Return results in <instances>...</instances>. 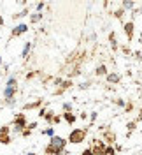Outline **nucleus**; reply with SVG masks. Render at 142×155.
Masks as SVG:
<instances>
[{
  "label": "nucleus",
  "mask_w": 142,
  "mask_h": 155,
  "mask_svg": "<svg viewBox=\"0 0 142 155\" xmlns=\"http://www.w3.org/2000/svg\"><path fill=\"white\" fill-rule=\"evenodd\" d=\"M137 11H139V12H142V4L139 5V7H137Z\"/></svg>",
  "instance_id": "nucleus-42"
},
{
  "label": "nucleus",
  "mask_w": 142,
  "mask_h": 155,
  "mask_svg": "<svg viewBox=\"0 0 142 155\" xmlns=\"http://www.w3.org/2000/svg\"><path fill=\"white\" fill-rule=\"evenodd\" d=\"M102 141H104L105 145H114V141H116V134H114L109 127H107V130H104V134H102Z\"/></svg>",
  "instance_id": "nucleus-9"
},
{
  "label": "nucleus",
  "mask_w": 142,
  "mask_h": 155,
  "mask_svg": "<svg viewBox=\"0 0 142 155\" xmlns=\"http://www.w3.org/2000/svg\"><path fill=\"white\" fill-rule=\"evenodd\" d=\"M27 32H28V25L27 23H18L14 28L11 30V37H19V35H23Z\"/></svg>",
  "instance_id": "nucleus-6"
},
{
  "label": "nucleus",
  "mask_w": 142,
  "mask_h": 155,
  "mask_svg": "<svg viewBox=\"0 0 142 155\" xmlns=\"http://www.w3.org/2000/svg\"><path fill=\"white\" fill-rule=\"evenodd\" d=\"M135 129H137V122H135V120H130V122L126 124V130H128V132H126V137H130Z\"/></svg>",
  "instance_id": "nucleus-16"
},
{
  "label": "nucleus",
  "mask_w": 142,
  "mask_h": 155,
  "mask_svg": "<svg viewBox=\"0 0 142 155\" xmlns=\"http://www.w3.org/2000/svg\"><path fill=\"white\" fill-rule=\"evenodd\" d=\"M96 118H98V113H96V111H91V113H90V122L93 124V122H96Z\"/></svg>",
  "instance_id": "nucleus-28"
},
{
  "label": "nucleus",
  "mask_w": 142,
  "mask_h": 155,
  "mask_svg": "<svg viewBox=\"0 0 142 155\" xmlns=\"http://www.w3.org/2000/svg\"><path fill=\"white\" fill-rule=\"evenodd\" d=\"M109 74V67H107V64H100L98 67L95 69V76L102 78V76H107Z\"/></svg>",
  "instance_id": "nucleus-10"
},
{
  "label": "nucleus",
  "mask_w": 142,
  "mask_h": 155,
  "mask_svg": "<svg viewBox=\"0 0 142 155\" xmlns=\"http://www.w3.org/2000/svg\"><path fill=\"white\" fill-rule=\"evenodd\" d=\"M62 109H63V113H72L74 106H72V102H63L62 104Z\"/></svg>",
  "instance_id": "nucleus-20"
},
{
  "label": "nucleus",
  "mask_w": 142,
  "mask_h": 155,
  "mask_svg": "<svg viewBox=\"0 0 142 155\" xmlns=\"http://www.w3.org/2000/svg\"><path fill=\"white\" fill-rule=\"evenodd\" d=\"M37 127H39V124H37V122H30L28 125H27V129H30V130H35Z\"/></svg>",
  "instance_id": "nucleus-30"
},
{
  "label": "nucleus",
  "mask_w": 142,
  "mask_h": 155,
  "mask_svg": "<svg viewBox=\"0 0 142 155\" xmlns=\"http://www.w3.org/2000/svg\"><path fill=\"white\" fill-rule=\"evenodd\" d=\"M133 109V104L132 102H130V104H126V106H125V111H126V113H130V111H132Z\"/></svg>",
  "instance_id": "nucleus-37"
},
{
  "label": "nucleus",
  "mask_w": 142,
  "mask_h": 155,
  "mask_svg": "<svg viewBox=\"0 0 142 155\" xmlns=\"http://www.w3.org/2000/svg\"><path fill=\"white\" fill-rule=\"evenodd\" d=\"M105 81L109 83V85H118V83H121V74L119 72H116V71H109V74L105 76Z\"/></svg>",
  "instance_id": "nucleus-8"
},
{
  "label": "nucleus",
  "mask_w": 142,
  "mask_h": 155,
  "mask_svg": "<svg viewBox=\"0 0 142 155\" xmlns=\"http://www.w3.org/2000/svg\"><path fill=\"white\" fill-rule=\"evenodd\" d=\"M81 155H93V152H91V148H86V150H84Z\"/></svg>",
  "instance_id": "nucleus-40"
},
{
  "label": "nucleus",
  "mask_w": 142,
  "mask_h": 155,
  "mask_svg": "<svg viewBox=\"0 0 142 155\" xmlns=\"http://www.w3.org/2000/svg\"><path fill=\"white\" fill-rule=\"evenodd\" d=\"M104 155H116V150H114L112 145H107L104 150Z\"/></svg>",
  "instance_id": "nucleus-23"
},
{
  "label": "nucleus",
  "mask_w": 142,
  "mask_h": 155,
  "mask_svg": "<svg viewBox=\"0 0 142 155\" xmlns=\"http://www.w3.org/2000/svg\"><path fill=\"white\" fill-rule=\"evenodd\" d=\"M16 94H18V78L16 76H9L5 81V87H4V101L7 106H14L16 104Z\"/></svg>",
  "instance_id": "nucleus-1"
},
{
  "label": "nucleus",
  "mask_w": 142,
  "mask_h": 155,
  "mask_svg": "<svg viewBox=\"0 0 142 155\" xmlns=\"http://www.w3.org/2000/svg\"><path fill=\"white\" fill-rule=\"evenodd\" d=\"M114 102H116V106H119V107H125V106H126V104H125V101H123V99H116Z\"/></svg>",
  "instance_id": "nucleus-31"
},
{
  "label": "nucleus",
  "mask_w": 142,
  "mask_h": 155,
  "mask_svg": "<svg viewBox=\"0 0 142 155\" xmlns=\"http://www.w3.org/2000/svg\"><path fill=\"white\" fill-rule=\"evenodd\" d=\"M11 134V127L9 125H2L0 127V136H9Z\"/></svg>",
  "instance_id": "nucleus-24"
},
{
  "label": "nucleus",
  "mask_w": 142,
  "mask_h": 155,
  "mask_svg": "<svg viewBox=\"0 0 142 155\" xmlns=\"http://www.w3.org/2000/svg\"><path fill=\"white\" fill-rule=\"evenodd\" d=\"M27 155H37V153H35V152H28Z\"/></svg>",
  "instance_id": "nucleus-43"
},
{
  "label": "nucleus",
  "mask_w": 142,
  "mask_h": 155,
  "mask_svg": "<svg viewBox=\"0 0 142 155\" xmlns=\"http://www.w3.org/2000/svg\"><path fill=\"white\" fill-rule=\"evenodd\" d=\"M125 14H126V11H125L123 7H119V9L114 11V18H116V19H123Z\"/></svg>",
  "instance_id": "nucleus-19"
},
{
  "label": "nucleus",
  "mask_w": 142,
  "mask_h": 155,
  "mask_svg": "<svg viewBox=\"0 0 142 155\" xmlns=\"http://www.w3.org/2000/svg\"><path fill=\"white\" fill-rule=\"evenodd\" d=\"M90 85H91L90 81H84V83H81V85H79V90H88V88H90Z\"/></svg>",
  "instance_id": "nucleus-29"
},
{
  "label": "nucleus",
  "mask_w": 142,
  "mask_h": 155,
  "mask_svg": "<svg viewBox=\"0 0 142 155\" xmlns=\"http://www.w3.org/2000/svg\"><path fill=\"white\" fill-rule=\"evenodd\" d=\"M62 118L65 120L68 125H74V124H76V120H77V116L74 115V113H62Z\"/></svg>",
  "instance_id": "nucleus-12"
},
{
  "label": "nucleus",
  "mask_w": 142,
  "mask_h": 155,
  "mask_svg": "<svg viewBox=\"0 0 142 155\" xmlns=\"http://www.w3.org/2000/svg\"><path fill=\"white\" fill-rule=\"evenodd\" d=\"M28 12H30V9H28V7H25L23 11H19V12H16V14H14L12 18H14V19H18V18H25V16H30Z\"/></svg>",
  "instance_id": "nucleus-18"
},
{
  "label": "nucleus",
  "mask_w": 142,
  "mask_h": 155,
  "mask_svg": "<svg viewBox=\"0 0 142 155\" xmlns=\"http://www.w3.org/2000/svg\"><path fill=\"white\" fill-rule=\"evenodd\" d=\"M11 141H12L11 136H0V143L2 145H11Z\"/></svg>",
  "instance_id": "nucleus-25"
},
{
  "label": "nucleus",
  "mask_w": 142,
  "mask_h": 155,
  "mask_svg": "<svg viewBox=\"0 0 142 155\" xmlns=\"http://www.w3.org/2000/svg\"><path fill=\"white\" fill-rule=\"evenodd\" d=\"M123 32H125V35H126V41L132 42L133 37H135V23L133 21H126L123 25Z\"/></svg>",
  "instance_id": "nucleus-5"
},
{
  "label": "nucleus",
  "mask_w": 142,
  "mask_h": 155,
  "mask_svg": "<svg viewBox=\"0 0 142 155\" xmlns=\"http://www.w3.org/2000/svg\"><path fill=\"white\" fill-rule=\"evenodd\" d=\"M109 42H111L112 51H118V49H119V44H118V41H116V32H111V34H109Z\"/></svg>",
  "instance_id": "nucleus-14"
},
{
  "label": "nucleus",
  "mask_w": 142,
  "mask_h": 155,
  "mask_svg": "<svg viewBox=\"0 0 142 155\" xmlns=\"http://www.w3.org/2000/svg\"><path fill=\"white\" fill-rule=\"evenodd\" d=\"M105 143L102 139H93V146H91V152L93 155H104V150H105Z\"/></svg>",
  "instance_id": "nucleus-7"
},
{
  "label": "nucleus",
  "mask_w": 142,
  "mask_h": 155,
  "mask_svg": "<svg viewBox=\"0 0 142 155\" xmlns=\"http://www.w3.org/2000/svg\"><path fill=\"white\" fill-rule=\"evenodd\" d=\"M135 122L139 124V122H142V109L139 111V115H137V118H135Z\"/></svg>",
  "instance_id": "nucleus-39"
},
{
  "label": "nucleus",
  "mask_w": 142,
  "mask_h": 155,
  "mask_svg": "<svg viewBox=\"0 0 142 155\" xmlns=\"http://www.w3.org/2000/svg\"><path fill=\"white\" fill-rule=\"evenodd\" d=\"M62 120H63V118H62V115H55V118H53V124H51V125H58Z\"/></svg>",
  "instance_id": "nucleus-27"
},
{
  "label": "nucleus",
  "mask_w": 142,
  "mask_h": 155,
  "mask_svg": "<svg viewBox=\"0 0 142 155\" xmlns=\"http://www.w3.org/2000/svg\"><path fill=\"white\" fill-rule=\"evenodd\" d=\"M47 145L51 146V148H55L56 152H62V153H65L67 150V145H68V141H67L65 137H62V136H53V137H49V143Z\"/></svg>",
  "instance_id": "nucleus-4"
},
{
  "label": "nucleus",
  "mask_w": 142,
  "mask_h": 155,
  "mask_svg": "<svg viewBox=\"0 0 142 155\" xmlns=\"http://www.w3.org/2000/svg\"><path fill=\"white\" fill-rule=\"evenodd\" d=\"M46 113H47V109H46L44 106H42L40 109H39V116H40V118H44V115H46Z\"/></svg>",
  "instance_id": "nucleus-32"
},
{
  "label": "nucleus",
  "mask_w": 142,
  "mask_h": 155,
  "mask_svg": "<svg viewBox=\"0 0 142 155\" xmlns=\"http://www.w3.org/2000/svg\"><path fill=\"white\" fill-rule=\"evenodd\" d=\"M30 134H32V130H30V129H25V130L21 132V136H23V137H28Z\"/></svg>",
  "instance_id": "nucleus-36"
},
{
  "label": "nucleus",
  "mask_w": 142,
  "mask_h": 155,
  "mask_svg": "<svg viewBox=\"0 0 142 155\" xmlns=\"http://www.w3.org/2000/svg\"><path fill=\"white\" fill-rule=\"evenodd\" d=\"M86 136H88V129H79V127H76V129L70 130L67 141L72 143V145H81V143L86 141Z\"/></svg>",
  "instance_id": "nucleus-2"
},
{
  "label": "nucleus",
  "mask_w": 142,
  "mask_h": 155,
  "mask_svg": "<svg viewBox=\"0 0 142 155\" xmlns=\"http://www.w3.org/2000/svg\"><path fill=\"white\" fill-rule=\"evenodd\" d=\"M42 18H44L42 12H32V14H30V23H39Z\"/></svg>",
  "instance_id": "nucleus-17"
},
{
  "label": "nucleus",
  "mask_w": 142,
  "mask_h": 155,
  "mask_svg": "<svg viewBox=\"0 0 142 155\" xmlns=\"http://www.w3.org/2000/svg\"><path fill=\"white\" fill-rule=\"evenodd\" d=\"M42 134L47 136V137H53V136H55V127L51 125V127H47V129H44V130H42Z\"/></svg>",
  "instance_id": "nucleus-22"
},
{
  "label": "nucleus",
  "mask_w": 142,
  "mask_h": 155,
  "mask_svg": "<svg viewBox=\"0 0 142 155\" xmlns=\"http://www.w3.org/2000/svg\"><path fill=\"white\" fill-rule=\"evenodd\" d=\"M121 51H123L125 55H132V51H130V48H128V46H121Z\"/></svg>",
  "instance_id": "nucleus-33"
},
{
  "label": "nucleus",
  "mask_w": 142,
  "mask_h": 155,
  "mask_svg": "<svg viewBox=\"0 0 142 155\" xmlns=\"http://www.w3.org/2000/svg\"><path fill=\"white\" fill-rule=\"evenodd\" d=\"M35 76H37V71H32V72H28V74H27V79H33Z\"/></svg>",
  "instance_id": "nucleus-34"
},
{
  "label": "nucleus",
  "mask_w": 142,
  "mask_h": 155,
  "mask_svg": "<svg viewBox=\"0 0 142 155\" xmlns=\"http://www.w3.org/2000/svg\"><path fill=\"white\" fill-rule=\"evenodd\" d=\"M53 118H55V111H47L46 115H44V120H46L49 125L53 124Z\"/></svg>",
  "instance_id": "nucleus-21"
},
{
  "label": "nucleus",
  "mask_w": 142,
  "mask_h": 155,
  "mask_svg": "<svg viewBox=\"0 0 142 155\" xmlns=\"http://www.w3.org/2000/svg\"><path fill=\"white\" fill-rule=\"evenodd\" d=\"M121 7H123L125 11H128V9H137V4H135V2H132V0H123V2H121Z\"/></svg>",
  "instance_id": "nucleus-15"
},
{
  "label": "nucleus",
  "mask_w": 142,
  "mask_h": 155,
  "mask_svg": "<svg viewBox=\"0 0 142 155\" xmlns=\"http://www.w3.org/2000/svg\"><path fill=\"white\" fill-rule=\"evenodd\" d=\"M79 118H81V120H86V118H90V115H88V113H84V111H83V113L79 115Z\"/></svg>",
  "instance_id": "nucleus-38"
},
{
  "label": "nucleus",
  "mask_w": 142,
  "mask_h": 155,
  "mask_svg": "<svg viewBox=\"0 0 142 155\" xmlns=\"http://www.w3.org/2000/svg\"><path fill=\"white\" fill-rule=\"evenodd\" d=\"M44 7H46V4H44V2H39L37 5H35V12H42Z\"/></svg>",
  "instance_id": "nucleus-26"
},
{
  "label": "nucleus",
  "mask_w": 142,
  "mask_h": 155,
  "mask_svg": "<svg viewBox=\"0 0 142 155\" xmlns=\"http://www.w3.org/2000/svg\"><path fill=\"white\" fill-rule=\"evenodd\" d=\"M28 125V120H27V115L25 113H16L14 115V120H12V130L21 134Z\"/></svg>",
  "instance_id": "nucleus-3"
},
{
  "label": "nucleus",
  "mask_w": 142,
  "mask_h": 155,
  "mask_svg": "<svg viewBox=\"0 0 142 155\" xmlns=\"http://www.w3.org/2000/svg\"><path fill=\"white\" fill-rule=\"evenodd\" d=\"M37 107H42V99H37L33 102H28L23 106V111H30V109H37Z\"/></svg>",
  "instance_id": "nucleus-11"
},
{
  "label": "nucleus",
  "mask_w": 142,
  "mask_h": 155,
  "mask_svg": "<svg viewBox=\"0 0 142 155\" xmlns=\"http://www.w3.org/2000/svg\"><path fill=\"white\" fill-rule=\"evenodd\" d=\"M30 51H32V41H27L25 46H23V49H21V57L27 60V58L30 57Z\"/></svg>",
  "instance_id": "nucleus-13"
},
{
  "label": "nucleus",
  "mask_w": 142,
  "mask_h": 155,
  "mask_svg": "<svg viewBox=\"0 0 142 155\" xmlns=\"http://www.w3.org/2000/svg\"><path fill=\"white\" fill-rule=\"evenodd\" d=\"M132 55H133L135 58H137V60H142V53H140V51H133Z\"/></svg>",
  "instance_id": "nucleus-35"
},
{
  "label": "nucleus",
  "mask_w": 142,
  "mask_h": 155,
  "mask_svg": "<svg viewBox=\"0 0 142 155\" xmlns=\"http://www.w3.org/2000/svg\"><path fill=\"white\" fill-rule=\"evenodd\" d=\"M2 64H4V60H2V57H0V67H2Z\"/></svg>",
  "instance_id": "nucleus-44"
},
{
  "label": "nucleus",
  "mask_w": 142,
  "mask_h": 155,
  "mask_svg": "<svg viewBox=\"0 0 142 155\" xmlns=\"http://www.w3.org/2000/svg\"><path fill=\"white\" fill-rule=\"evenodd\" d=\"M4 25H5V19H4V16L0 14V27H4Z\"/></svg>",
  "instance_id": "nucleus-41"
}]
</instances>
